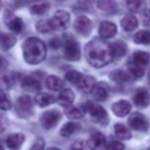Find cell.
I'll use <instances>...</instances> for the list:
<instances>
[{"label": "cell", "mask_w": 150, "mask_h": 150, "mask_svg": "<svg viewBox=\"0 0 150 150\" xmlns=\"http://www.w3.org/2000/svg\"><path fill=\"white\" fill-rule=\"evenodd\" d=\"M84 54L88 62L96 69L105 67L113 59L110 44L98 38H95L86 44Z\"/></svg>", "instance_id": "1"}, {"label": "cell", "mask_w": 150, "mask_h": 150, "mask_svg": "<svg viewBox=\"0 0 150 150\" xmlns=\"http://www.w3.org/2000/svg\"><path fill=\"white\" fill-rule=\"evenodd\" d=\"M24 59L29 64H38L45 59L46 45L37 37H30L23 44Z\"/></svg>", "instance_id": "2"}, {"label": "cell", "mask_w": 150, "mask_h": 150, "mask_svg": "<svg viewBox=\"0 0 150 150\" xmlns=\"http://www.w3.org/2000/svg\"><path fill=\"white\" fill-rule=\"evenodd\" d=\"M85 110L90 115V120L96 124H99L101 126H107L109 122V117L107 111L103 108L101 105L96 104L93 101H88L84 106Z\"/></svg>", "instance_id": "3"}, {"label": "cell", "mask_w": 150, "mask_h": 150, "mask_svg": "<svg viewBox=\"0 0 150 150\" xmlns=\"http://www.w3.org/2000/svg\"><path fill=\"white\" fill-rule=\"evenodd\" d=\"M64 57L69 61H78L81 57V51L78 42L72 37H68L64 43Z\"/></svg>", "instance_id": "4"}, {"label": "cell", "mask_w": 150, "mask_h": 150, "mask_svg": "<svg viewBox=\"0 0 150 150\" xmlns=\"http://www.w3.org/2000/svg\"><path fill=\"white\" fill-rule=\"evenodd\" d=\"M16 110L20 117L27 119L33 113V101L28 95H22L17 99Z\"/></svg>", "instance_id": "5"}, {"label": "cell", "mask_w": 150, "mask_h": 150, "mask_svg": "<svg viewBox=\"0 0 150 150\" xmlns=\"http://www.w3.org/2000/svg\"><path fill=\"white\" fill-rule=\"evenodd\" d=\"M50 22L52 31H65L70 25V13L66 10H58Z\"/></svg>", "instance_id": "6"}, {"label": "cell", "mask_w": 150, "mask_h": 150, "mask_svg": "<svg viewBox=\"0 0 150 150\" xmlns=\"http://www.w3.org/2000/svg\"><path fill=\"white\" fill-rule=\"evenodd\" d=\"M3 21L5 26L9 29L10 31L19 34L21 33L24 28V23L19 16L14 14L11 10H5L3 14Z\"/></svg>", "instance_id": "7"}, {"label": "cell", "mask_w": 150, "mask_h": 150, "mask_svg": "<svg viewBox=\"0 0 150 150\" xmlns=\"http://www.w3.org/2000/svg\"><path fill=\"white\" fill-rule=\"evenodd\" d=\"M128 126L135 131L146 132L149 129V120L144 115L140 112H134L128 117Z\"/></svg>", "instance_id": "8"}, {"label": "cell", "mask_w": 150, "mask_h": 150, "mask_svg": "<svg viewBox=\"0 0 150 150\" xmlns=\"http://www.w3.org/2000/svg\"><path fill=\"white\" fill-rule=\"evenodd\" d=\"M61 120V113L58 110H47L45 112H43L41 115L39 119L40 125L43 127L46 130H50L54 127H56L58 125V122Z\"/></svg>", "instance_id": "9"}, {"label": "cell", "mask_w": 150, "mask_h": 150, "mask_svg": "<svg viewBox=\"0 0 150 150\" xmlns=\"http://www.w3.org/2000/svg\"><path fill=\"white\" fill-rule=\"evenodd\" d=\"M88 146L90 150H106L107 141L106 137L100 132H96L90 137Z\"/></svg>", "instance_id": "10"}, {"label": "cell", "mask_w": 150, "mask_h": 150, "mask_svg": "<svg viewBox=\"0 0 150 150\" xmlns=\"http://www.w3.org/2000/svg\"><path fill=\"white\" fill-rule=\"evenodd\" d=\"M74 29L78 34L82 36H88L92 31V22L85 16H79L74 22Z\"/></svg>", "instance_id": "11"}, {"label": "cell", "mask_w": 150, "mask_h": 150, "mask_svg": "<svg viewBox=\"0 0 150 150\" xmlns=\"http://www.w3.org/2000/svg\"><path fill=\"white\" fill-rule=\"evenodd\" d=\"M134 102L140 108H145L150 104V94L144 88H140L134 95Z\"/></svg>", "instance_id": "12"}, {"label": "cell", "mask_w": 150, "mask_h": 150, "mask_svg": "<svg viewBox=\"0 0 150 150\" xmlns=\"http://www.w3.org/2000/svg\"><path fill=\"white\" fill-rule=\"evenodd\" d=\"M117 33V27L115 24L111 22H102L99 28V34H100L101 38L104 39H108V38H112Z\"/></svg>", "instance_id": "13"}, {"label": "cell", "mask_w": 150, "mask_h": 150, "mask_svg": "<svg viewBox=\"0 0 150 150\" xmlns=\"http://www.w3.org/2000/svg\"><path fill=\"white\" fill-rule=\"evenodd\" d=\"M112 111L113 113L118 117H124L130 113L131 111V106L130 102H128L126 100H119L117 102L112 104Z\"/></svg>", "instance_id": "14"}, {"label": "cell", "mask_w": 150, "mask_h": 150, "mask_svg": "<svg viewBox=\"0 0 150 150\" xmlns=\"http://www.w3.org/2000/svg\"><path fill=\"white\" fill-rule=\"evenodd\" d=\"M75 99V94L72 90L70 89H63L59 94L57 101L59 102V104L62 105L64 107L71 106Z\"/></svg>", "instance_id": "15"}, {"label": "cell", "mask_w": 150, "mask_h": 150, "mask_svg": "<svg viewBox=\"0 0 150 150\" xmlns=\"http://www.w3.org/2000/svg\"><path fill=\"white\" fill-rule=\"evenodd\" d=\"M25 135L22 133H14L7 137L6 145L10 149H19L25 142Z\"/></svg>", "instance_id": "16"}, {"label": "cell", "mask_w": 150, "mask_h": 150, "mask_svg": "<svg viewBox=\"0 0 150 150\" xmlns=\"http://www.w3.org/2000/svg\"><path fill=\"white\" fill-rule=\"evenodd\" d=\"M97 6L100 10L108 14H115L118 11V6L113 0H99Z\"/></svg>", "instance_id": "17"}, {"label": "cell", "mask_w": 150, "mask_h": 150, "mask_svg": "<svg viewBox=\"0 0 150 150\" xmlns=\"http://www.w3.org/2000/svg\"><path fill=\"white\" fill-rule=\"evenodd\" d=\"M22 88L26 91H30V92H38L41 89V85H40L39 81H37L35 78L27 76L22 80Z\"/></svg>", "instance_id": "18"}, {"label": "cell", "mask_w": 150, "mask_h": 150, "mask_svg": "<svg viewBox=\"0 0 150 150\" xmlns=\"http://www.w3.org/2000/svg\"><path fill=\"white\" fill-rule=\"evenodd\" d=\"M77 86L83 93H90L96 87V79L92 76H83Z\"/></svg>", "instance_id": "19"}, {"label": "cell", "mask_w": 150, "mask_h": 150, "mask_svg": "<svg viewBox=\"0 0 150 150\" xmlns=\"http://www.w3.org/2000/svg\"><path fill=\"white\" fill-rule=\"evenodd\" d=\"M93 96L97 101H105L109 96V90L103 83L96 85L93 90Z\"/></svg>", "instance_id": "20"}, {"label": "cell", "mask_w": 150, "mask_h": 150, "mask_svg": "<svg viewBox=\"0 0 150 150\" xmlns=\"http://www.w3.org/2000/svg\"><path fill=\"white\" fill-rule=\"evenodd\" d=\"M110 48H111V52H112L113 58L122 57V56L126 55V50H128L126 43L122 41H116V42H114V43H111Z\"/></svg>", "instance_id": "21"}, {"label": "cell", "mask_w": 150, "mask_h": 150, "mask_svg": "<svg viewBox=\"0 0 150 150\" xmlns=\"http://www.w3.org/2000/svg\"><path fill=\"white\" fill-rule=\"evenodd\" d=\"M56 100L57 99L52 95L48 94V93H38L36 96H35V102L40 107L48 106V105L56 102Z\"/></svg>", "instance_id": "22"}, {"label": "cell", "mask_w": 150, "mask_h": 150, "mask_svg": "<svg viewBox=\"0 0 150 150\" xmlns=\"http://www.w3.org/2000/svg\"><path fill=\"white\" fill-rule=\"evenodd\" d=\"M65 83L62 79H60L57 76H48L46 79V87L52 91H60L64 89Z\"/></svg>", "instance_id": "23"}, {"label": "cell", "mask_w": 150, "mask_h": 150, "mask_svg": "<svg viewBox=\"0 0 150 150\" xmlns=\"http://www.w3.org/2000/svg\"><path fill=\"white\" fill-rule=\"evenodd\" d=\"M121 27L124 31L132 32L138 27V20L135 16L128 14L121 20Z\"/></svg>", "instance_id": "24"}, {"label": "cell", "mask_w": 150, "mask_h": 150, "mask_svg": "<svg viewBox=\"0 0 150 150\" xmlns=\"http://www.w3.org/2000/svg\"><path fill=\"white\" fill-rule=\"evenodd\" d=\"M17 39L11 34L0 33V47L4 50H7L11 48L16 44Z\"/></svg>", "instance_id": "25"}, {"label": "cell", "mask_w": 150, "mask_h": 150, "mask_svg": "<svg viewBox=\"0 0 150 150\" xmlns=\"http://www.w3.org/2000/svg\"><path fill=\"white\" fill-rule=\"evenodd\" d=\"M64 113L67 117L69 119H73V120H79L82 119L84 117V110L77 106H68L64 108Z\"/></svg>", "instance_id": "26"}, {"label": "cell", "mask_w": 150, "mask_h": 150, "mask_svg": "<svg viewBox=\"0 0 150 150\" xmlns=\"http://www.w3.org/2000/svg\"><path fill=\"white\" fill-rule=\"evenodd\" d=\"M132 61L141 67H146L150 61V54L144 51H137L133 54Z\"/></svg>", "instance_id": "27"}, {"label": "cell", "mask_w": 150, "mask_h": 150, "mask_svg": "<svg viewBox=\"0 0 150 150\" xmlns=\"http://www.w3.org/2000/svg\"><path fill=\"white\" fill-rule=\"evenodd\" d=\"M50 8V4L46 1H37L31 5L30 12L34 16H40V14L45 13Z\"/></svg>", "instance_id": "28"}, {"label": "cell", "mask_w": 150, "mask_h": 150, "mask_svg": "<svg viewBox=\"0 0 150 150\" xmlns=\"http://www.w3.org/2000/svg\"><path fill=\"white\" fill-rule=\"evenodd\" d=\"M114 132H115L116 137L120 140H128L132 137L130 130L122 124H116L114 126Z\"/></svg>", "instance_id": "29"}, {"label": "cell", "mask_w": 150, "mask_h": 150, "mask_svg": "<svg viewBox=\"0 0 150 150\" xmlns=\"http://www.w3.org/2000/svg\"><path fill=\"white\" fill-rule=\"evenodd\" d=\"M128 73L130 75H132L134 78L136 79H139V78H142L144 76V67H141V65L137 64V63L133 62L132 60L128 63Z\"/></svg>", "instance_id": "30"}, {"label": "cell", "mask_w": 150, "mask_h": 150, "mask_svg": "<svg viewBox=\"0 0 150 150\" xmlns=\"http://www.w3.org/2000/svg\"><path fill=\"white\" fill-rule=\"evenodd\" d=\"M78 128H79L78 124L73 122H69L62 127V129H61V131H60V134L62 135L63 137H70L78 130Z\"/></svg>", "instance_id": "31"}, {"label": "cell", "mask_w": 150, "mask_h": 150, "mask_svg": "<svg viewBox=\"0 0 150 150\" xmlns=\"http://www.w3.org/2000/svg\"><path fill=\"white\" fill-rule=\"evenodd\" d=\"M134 42L137 44H150V31H139L135 34Z\"/></svg>", "instance_id": "32"}, {"label": "cell", "mask_w": 150, "mask_h": 150, "mask_svg": "<svg viewBox=\"0 0 150 150\" xmlns=\"http://www.w3.org/2000/svg\"><path fill=\"white\" fill-rule=\"evenodd\" d=\"M126 6L133 12H140L145 7V0H126Z\"/></svg>", "instance_id": "33"}, {"label": "cell", "mask_w": 150, "mask_h": 150, "mask_svg": "<svg viewBox=\"0 0 150 150\" xmlns=\"http://www.w3.org/2000/svg\"><path fill=\"white\" fill-rule=\"evenodd\" d=\"M16 75L14 73H5L0 75V83L5 88H10L16 82Z\"/></svg>", "instance_id": "34"}, {"label": "cell", "mask_w": 150, "mask_h": 150, "mask_svg": "<svg viewBox=\"0 0 150 150\" xmlns=\"http://www.w3.org/2000/svg\"><path fill=\"white\" fill-rule=\"evenodd\" d=\"M82 77H83V76L76 71H67L66 75H65V79H66L69 83L72 84V85H76V86L81 81Z\"/></svg>", "instance_id": "35"}, {"label": "cell", "mask_w": 150, "mask_h": 150, "mask_svg": "<svg viewBox=\"0 0 150 150\" xmlns=\"http://www.w3.org/2000/svg\"><path fill=\"white\" fill-rule=\"evenodd\" d=\"M111 80L116 83H124L128 82L130 80V77L126 73H124L123 71H114L113 73L110 74Z\"/></svg>", "instance_id": "36"}, {"label": "cell", "mask_w": 150, "mask_h": 150, "mask_svg": "<svg viewBox=\"0 0 150 150\" xmlns=\"http://www.w3.org/2000/svg\"><path fill=\"white\" fill-rule=\"evenodd\" d=\"M11 108V101H10L9 97L0 90V109L2 110H8Z\"/></svg>", "instance_id": "37"}, {"label": "cell", "mask_w": 150, "mask_h": 150, "mask_svg": "<svg viewBox=\"0 0 150 150\" xmlns=\"http://www.w3.org/2000/svg\"><path fill=\"white\" fill-rule=\"evenodd\" d=\"M36 29L40 33H50V32H52V28L50 20L39 21L36 24Z\"/></svg>", "instance_id": "38"}, {"label": "cell", "mask_w": 150, "mask_h": 150, "mask_svg": "<svg viewBox=\"0 0 150 150\" xmlns=\"http://www.w3.org/2000/svg\"><path fill=\"white\" fill-rule=\"evenodd\" d=\"M124 145L119 141H113L107 146L106 150H123Z\"/></svg>", "instance_id": "39"}, {"label": "cell", "mask_w": 150, "mask_h": 150, "mask_svg": "<svg viewBox=\"0 0 150 150\" xmlns=\"http://www.w3.org/2000/svg\"><path fill=\"white\" fill-rule=\"evenodd\" d=\"M70 150H86L85 143L82 140H77L72 144Z\"/></svg>", "instance_id": "40"}, {"label": "cell", "mask_w": 150, "mask_h": 150, "mask_svg": "<svg viewBox=\"0 0 150 150\" xmlns=\"http://www.w3.org/2000/svg\"><path fill=\"white\" fill-rule=\"evenodd\" d=\"M48 45H50V47L52 49H59L61 47V45H62V42L58 38H52L50 41V43H48Z\"/></svg>", "instance_id": "41"}, {"label": "cell", "mask_w": 150, "mask_h": 150, "mask_svg": "<svg viewBox=\"0 0 150 150\" xmlns=\"http://www.w3.org/2000/svg\"><path fill=\"white\" fill-rule=\"evenodd\" d=\"M6 127H7V119L4 115L0 113V133L4 132Z\"/></svg>", "instance_id": "42"}, {"label": "cell", "mask_w": 150, "mask_h": 150, "mask_svg": "<svg viewBox=\"0 0 150 150\" xmlns=\"http://www.w3.org/2000/svg\"><path fill=\"white\" fill-rule=\"evenodd\" d=\"M44 147V141L42 139H38L34 142V144L31 147V150H42Z\"/></svg>", "instance_id": "43"}, {"label": "cell", "mask_w": 150, "mask_h": 150, "mask_svg": "<svg viewBox=\"0 0 150 150\" xmlns=\"http://www.w3.org/2000/svg\"><path fill=\"white\" fill-rule=\"evenodd\" d=\"M142 21H143V25H144V26L150 27V11L149 10H146V11L143 12Z\"/></svg>", "instance_id": "44"}, {"label": "cell", "mask_w": 150, "mask_h": 150, "mask_svg": "<svg viewBox=\"0 0 150 150\" xmlns=\"http://www.w3.org/2000/svg\"><path fill=\"white\" fill-rule=\"evenodd\" d=\"M25 3H27V0H10V5L14 8L20 7Z\"/></svg>", "instance_id": "45"}, {"label": "cell", "mask_w": 150, "mask_h": 150, "mask_svg": "<svg viewBox=\"0 0 150 150\" xmlns=\"http://www.w3.org/2000/svg\"><path fill=\"white\" fill-rule=\"evenodd\" d=\"M5 63H6V61L4 60V58L2 57L1 55H0V67H4V65H5Z\"/></svg>", "instance_id": "46"}, {"label": "cell", "mask_w": 150, "mask_h": 150, "mask_svg": "<svg viewBox=\"0 0 150 150\" xmlns=\"http://www.w3.org/2000/svg\"><path fill=\"white\" fill-rule=\"evenodd\" d=\"M37 1H41V0H27V2H33V3H34V2H37Z\"/></svg>", "instance_id": "47"}, {"label": "cell", "mask_w": 150, "mask_h": 150, "mask_svg": "<svg viewBox=\"0 0 150 150\" xmlns=\"http://www.w3.org/2000/svg\"><path fill=\"white\" fill-rule=\"evenodd\" d=\"M47 150H60L59 148H55V147H50V148H48Z\"/></svg>", "instance_id": "48"}, {"label": "cell", "mask_w": 150, "mask_h": 150, "mask_svg": "<svg viewBox=\"0 0 150 150\" xmlns=\"http://www.w3.org/2000/svg\"><path fill=\"white\" fill-rule=\"evenodd\" d=\"M0 150H3V147H2L1 144H0Z\"/></svg>", "instance_id": "49"}, {"label": "cell", "mask_w": 150, "mask_h": 150, "mask_svg": "<svg viewBox=\"0 0 150 150\" xmlns=\"http://www.w3.org/2000/svg\"><path fill=\"white\" fill-rule=\"evenodd\" d=\"M1 3H2V2H1V0H0V7H1Z\"/></svg>", "instance_id": "50"}, {"label": "cell", "mask_w": 150, "mask_h": 150, "mask_svg": "<svg viewBox=\"0 0 150 150\" xmlns=\"http://www.w3.org/2000/svg\"><path fill=\"white\" fill-rule=\"evenodd\" d=\"M149 82H150V74H149Z\"/></svg>", "instance_id": "51"}, {"label": "cell", "mask_w": 150, "mask_h": 150, "mask_svg": "<svg viewBox=\"0 0 150 150\" xmlns=\"http://www.w3.org/2000/svg\"><path fill=\"white\" fill-rule=\"evenodd\" d=\"M148 150H150V148H149V149H148Z\"/></svg>", "instance_id": "52"}]
</instances>
